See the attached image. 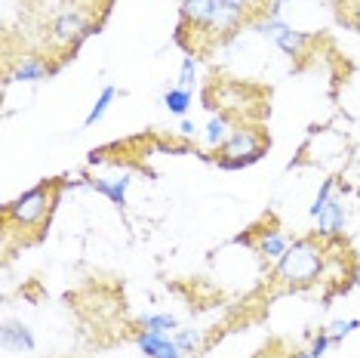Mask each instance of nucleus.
Here are the masks:
<instances>
[{"instance_id":"b1692460","label":"nucleus","mask_w":360,"mask_h":358,"mask_svg":"<svg viewBox=\"0 0 360 358\" xmlns=\"http://www.w3.org/2000/svg\"><path fill=\"white\" fill-rule=\"evenodd\" d=\"M333 346V340H330V333H317V337H314V343H311V349H308V352L311 355H314V358H321L323 352H326V349H330Z\"/></svg>"},{"instance_id":"393cba45","label":"nucleus","mask_w":360,"mask_h":358,"mask_svg":"<svg viewBox=\"0 0 360 358\" xmlns=\"http://www.w3.org/2000/svg\"><path fill=\"white\" fill-rule=\"evenodd\" d=\"M179 130H182L185 136H191L194 133V124H191V121H182V127H179Z\"/></svg>"},{"instance_id":"f257e3e1","label":"nucleus","mask_w":360,"mask_h":358,"mask_svg":"<svg viewBox=\"0 0 360 358\" xmlns=\"http://www.w3.org/2000/svg\"><path fill=\"white\" fill-rule=\"evenodd\" d=\"M243 25H247L243 13H237L225 0H182L176 40L188 56L203 59L207 53L225 47Z\"/></svg>"},{"instance_id":"1a4fd4ad","label":"nucleus","mask_w":360,"mask_h":358,"mask_svg":"<svg viewBox=\"0 0 360 358\" xmlns=\"http://www.w3.org/2000/svg\"><path fill=\"white\" fill-rule=\"evenodd\" d=\"M56 71V65H50L40 56H22L13 68V80H25V84H37V80H46Z\"/></svg>"},{"instance_id":"aec40b11","label":"nucleus","mask_w":360,"mask_h":358,"mask_svg":"<svg viewBox=\"0 0 360 358\" xmlns=\"http://www.w3.org/2000/svg\"><path fill=\"white\" fill-rule=\"evenodd\" d=\"M194 84H198V59H194V56H185L182 68H179V87L194 90Z\"/></svg>"},{"instance_id":"0eeeda50","label":"nucleus","mask_w":360,"mask_h":358,"mask_svg":"<svg viewBox=\"0 0 360 358\" xmlns=\"http://www.w3.org/2000/svg\"><path fill=\"white\" fill-rule=\"evenodd\" d=\"M89 35V25L80 13H62L50 28V40L62 50H77V44Z\"/></svg>"},{"instance_id":"6e6552de","label":"nucleus","mask_w":360,"mask_h":358,"mask_svg":"<svg viewBox=\"0 0 360 358\" xmlns=\"http://www.w3.org/2000/svg\"><path fill=\"white\" fill-rule=\"evenodd\" d=\"M237 13H243L247 22L259 19H281V0H225Z\"/></svg>"},{"instance_id":"7ed1b4c3","label":"nucleus","mask_w":360,"mask_h":358,"mask_svg":"<svg viewBox=\"0 0 360 358\" xmlns=\"http://www.w3.org/2000/svg\"><path fill=\"white\" fill-rule=\"evenodd\" d=\"M262 96L259 87L243 84V80H225V78H212L203 87V102L210 111L219 109V115L225 118H243V121H262L268 115V99H256Z\"/></svg>"},{"instance_id":"a878e982","label":"nucleus","mask_w":360,"mask_h":358,"mask_svg":"<svg viewBox=\"0 0 360 358\" xmlns=\"http://www.w3.org/2000/svg\"><path fill=\"white\" fill-rule=\"evenodd\" d=\"M292 358H314L311 352H302V349H296V352H292Z\"/></svg>"},{"instance_id":"9d476101","label":"nucleus","mask_w":360,"mask_h":358,"mask_svg":"<svg viewBox=\"0 0 360 358\" xmlns=\"http://www.w3.org/2000/svg\"><path fill=\"white\" fill-rule=\"evenodd\" d=\"M314 219H317V235H321V238H335V235H342V226H345V210H342V201L330 198V201H326V207Z\"/></svg>"},{"instance_id":"a211bd4d","label":"nucleus","mask_w":360,"mask_h":358,"mask_svg":"<svg viewBox=\"0 0 360 358\" xmlns=\"http://www.w3.org/2000/svg\"><path fill=\"white\" fill-rule=\"evenodd\" d=\"M292 352H296V349H290L281 337H274V340H268L252 358H292Z\"/></svg>"},{"instance_id":"4468645a","label":"nucleus","mask_w":360,"mask_h":358,"mask_svg":"<svg viewBox=\"0 0 360 358\" xmlns=\"http://www.w3.org/2000/svg\"><path fill=\"white\" fill-rule=\"evenodd\" d=\"M228 136H231V118L212 115L210 124H207V145H210V149H219Z\"/></svg>"},{"instance_id":"39448f33","label":"nucleus","mask_w":360,"mask_h":358,"mask_svg":"<svg viewBox=\"0 0 360 358\" xmlns=\"http://www.w3.org/2000/svg\"><path fill=\"white\" fill-rule=\"evenodd\" d=\"M271 145V140L265 136L262 127H234L231 136L216 149V164L222 170H240V167H250L265 154V149Z\"/></svg>"},{"instance_id":"423d86ee","label":"nucleus","mask_w":360,"mask_h":358,"mask_svg":"<svg viewBox=\"0 0 360 358\" xmlns=\"http://www.w3.org/2000/svg\"><path fill=\"white\" fill-rule=\"evenodd\" d=\"M259 35L262 37H271L281 50L290 56V59H296V56L305 53V47L311 44V37L308 35H302V31L296 28H290L283 19H262L259 22Z\"/></svg>"},{"instance_id":"f03ea898","label":"nucleus","mask_w":360,"mask_h":358,"mask_svg":"<svg viewBox=\"0 0 360 358\" xmlns=\"http://www.w3.org/2000/svg\"><path fill=\"white\" fill-rule=\"evenodd\" d=\"M59 192H62V183L59 179H50V183H40L34 189H28L22 198L10 201L4 207V219H6V232H19L25 235L31 232V241H40L44 238V229L53 216V207L59 201Z\"/></svg>"},{"instance_id":"20e7f679","label":"nucleus","mask_w":360,"mask_h":358,"mask_svg":"<svg viewBox=\"0 0 360 358\" xmlns=\"http://www.w3.org/2000/svg\"><path fill=\"white\" fill-rule=\"evenodd\" d=\"M323 244L326 238H321V235H308V238L292 241L286 247V254L277 259L274 278L283 281V288L290 290H302L308 284H314L323 272Z\"/></svg>"},{"instance_id":"f3484780","label":"nucleus","mask_w":360,"mask_h":358,"mask_svg":"<svg viewBox=\"0 0 360 358\" xmlns=\"http://www.w3.org/2000/svg\"><path fill=\"white\" fill-rule=\"evenodd\" d=\"M163 105H167L173 115H185L188 105H191V90H182V87L167 90V93H163Z\"/></svg>"},{"instance_id":"f8f14e48","label":"nucleus","mask_w":360,"mask_h":358,"mask_svg":"<svg viewBox=\"0 0 360 358\" xmlns=\"http://www.w3.org/2000/svg\"><path fill=\"white\" fill-rule=\"evenodd\" d=\"M0 340H4V349H10V352H34V337H31L25 324H15V321L4 324Z\"/></svg>"},{"instance_id":"9b49d317","label":"nucleus","mask_w":360,"mask_h":358,"mask_svg":"<svg viewBox=\"0 0 360 358\" xmlns=\"http://www.w3.org/2000/svg\"><path fill=\"white\" fill-rule=\"evenodd\" d=\"M139 349L148 358H182V349L176 346V340H167V333L145 331L142 337H139Z\"/></svg>"},{"instance_id":"412c9836","label":"nucleus","mask_w":360,"mask_h":358,"mask_svg":"<svg viewBox=\"0 0 360 358\" xmlns=\"http://www.w3.org/2000/svg\"><path fill=\"white\" fill-rule=\"evenodd\" d=\"M357 328H360V321H357V319H345V321H333L326 333H330V340H333V346H335V343H342V340H345L348 333H354Z\"/></svg>"},{"instance_id":"6ab92c4d","label":"nucleus","mask_w":360,"mask_h":358,"mask_svg":"<svg viewBox=\"0 0 360 358\" xmlns=\"http://www.w3.org/2000/svg\"><path fill=\"white\" fill-rule=\"evenodd\" d=\"M142 328L151 331V333H167V331L179 328V321L173 319V315H145V319H142Z\"/></svg>"},{"instance_id":"2eb2a0df","label":"nucleus","mask_w":360,"mask_h":358,"mask_svg":"<svg viewBox=\"0 0 360 358\" xmlns=\"http://www.w3.org/2000/svg\"><path fill=\"white\" fill-rule=\"evenodd\" d=\"M114 99H117V87H111V84H108V87L102 90L99 99H96V105L89 109V115L84 118V127H93L96 121H102V118H105V111L111 109V102H114Z\"/></svg>"},{"instance_id":"5701e85b","label":"nucleus","mask_w":360,"mask_h":358,"mask_svg":"<svg viewBox=\"0 0 360 358\" xmlns=\"http://www.w3.org/2000/svg\"><path fill=\"white\" fill-rule=\"evenodd\" d=\"M333 198V179H326V183L321 185V192H317V198H314V204H311V216H317L321 210L326 207V201Z\"/></svg>"},{"instance_id":"4be33fe9","label":"nucleus","mask_w":360,"mask_h":358,"mask_svg":"<svg viewBox=\"0 0 360 358\" xmlns=\"http://www.w3.org/2000/svg\"><path fill=\"white\" fill-rule=\"evenodd\" d=\"M176 346L182 349V352H198V346H200V333L198 331H182L176 337Z\"/></svg>"},{"instance_id":"dca6fc26","label":"nucleus","mask_w":360,"mask_h":358,"mask_svg":"<svg viewBox=\"0 0 360 358\" xmlns=\"http://www.w3.org/2000/svg\"><path fill=\"white\" fill-rule=\"evenodd\" d=\"M93 189L102 192V195H108V198H111L117 207H124V204H127L129 179H114V183H105V179H99V183H96V179H93Z\"/></svg>"},{"instance_id":"ddd939ff","label":"nucleus","mask_w":360,"mask_h":358,"mask_svg":"<svg viewBox=\"0 0 360 358\" xmlns=\"http://www.w3.org/2000/svg\"><path fill=\"white\" fill-rule=\"evenodd\" d=\"M252 247H256V254L265 257V259H281L290 244H286V238L277 229H268V232H262L259 241H252Z\"/></svg>"}]
</instances>
